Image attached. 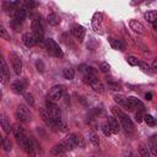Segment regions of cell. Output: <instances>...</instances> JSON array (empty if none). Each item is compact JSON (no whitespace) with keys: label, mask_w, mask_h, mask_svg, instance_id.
<instances>
[{"label":"cell","mask_w":157,"mask_h":157,"mask_svg":"<svg viewBox=\"0 0 157 157\" xmlns=\"http://www.w3.org/2000/svg\"><path fill=\"white\" fill-rule=\"evenodd\" d=\"M63 76H64L65 78H67V80H72V78L75 77V71H74V69H71V67L64 69V70H63Z\"/></svg>","instance_id":"obj_27"},{"label":"cell","mask_w":157,"mask_h":157,"mask_svg":"<svg viewBox=\"0 0 157 157\" xmlns=\"http://www.w3.org/2000/svg\"><path fill=\"white\" fill-rule=\"evenodd\" d=\"M1 97H2V92H1V90H0V99H1Z\"/></svg>","instance_id":"obj_47"},{"label":"cell","mask_w":157,"mask_h":157,"mask_svg":"<svg viewBox=\"0 0 157 157\" xmlns=\"http://www.w3.org/2000/svg\"><path fill=\"white\" fill-rule=\"evenodd\" d=\"M16 119L21 123H29L32 120V113L29 110V108L25 104H18L15 112Z\"/></svg>","instance_id":"obj_3"},{"label":"cell","mask_w":157,"mask_h":157,"mask_svg":"<svg viewBox=\"0 0 157 157\" xmlns=\"http://www.w3.org/2000/svg\"><path fill=\"white\" fill-rule=\"evenodd\" d=\"M10 78V71H9V66L5 61V59L2 58V55L0 54V82L6 85L9 82Z\"/></svg>","instance_id":"obj_7"},{"label":"cell","mask_w":157,"mask_h":157,"mask_svg":"<svg viewBox=\"0 0 157 157\" xmlns=\"http://www.w3.org/2000/svg\"><path fill=\"white\" fill-rule=\"evenodd\" d=\"M126 61H128V64L129 65H131V66H136L137 64H139V59L136 58V56H132V55H130V56H126Z\"/></svg>","instance_id":"obj_35"},{"label":"cell","mask_w":157,"mask_h":157,"mask_svg":"<svg viewBox=\"0 0 157 157\" xmlns=\"http://www.w3.org/2000/svg\"><path fill=\"white\" fill-rule=\"evenodd\" d=\"M129 26H130V28H131L135 33H139V34H145V33H146L145 26H144L141 22L136 21V20H130Z\"/></svg>","instance_id":"obj_14"},{"label":"cell","mask_w":157,"mask_h":157,"mask_svg":"<svg viewBox=\"0 0 157 157\" xmlns=\"http://www.w3.org/2000/svg\"><path fill=\"white\" fill-rule=\"evenodd\" d=\"M140 67H141V70L144 71V72H150V65L147 64V63H145V61H139V64H137Z\"/></svg>","instance_id":"obj_37"},{"label":"cell","mask_w":157,"mask_h":157,"mask_svg":"<svg viewBox=\"0 0 157 157\" xmlns=\"http://www.w3.org/2000/svg\"><path fill=\"white\" fill-rule=\"evenodd\" d=\"M36 67H37V70L39 72H43L44 71V64H43V61L42 60H37L36 61Z\"/></svg>","instance_id":"obj_40"},{"label":"cell","mask_w":157,"mask_h":157,"mask_svg":"<svg viewBox=\"0 0 157 157\" xmlns=\"http://www.w3.org/2000/svg\"><path fill=\"white\" fill-rule=\"evenodd\" d=\"M144 120H145V123H146L147 125H150V126H155V125H156V119H155L151 114H146V115L144 117Z\"/></svg>","instance_id":"obj_29"},{"label":"cell","mask_w":157,"mask_h":157,"mask_svg":"<svg viewBox=\"0 0 157 157\" xmlns=\"http://www.w3.org/2000/svg\"><path fill=\"white\" fill-rule=\"evenodd\" d=\"M11 88L15 93H23L25 88H26V83L22 81V80H17L15 82H12L11 85Z\"/></svg>","instance_id":"obj_19"},{"label":"cell","mask_w":157,"mask_h":157,"mask_svg":"<svg viewBox=\"0 0 157 157\" xmlns=\"http://www.w3.org/2000/svg\"><path fill=\"white\" fill-rule=\"evenodd\" d=\"M64 152H65V148L63 147L61 144H58V145H55V146L53 147V153H54V155H63Z\"/></svg>","instance_id":"obj_33"},{"label":"cell","mask_w":157,"mask_h":157,"mask_svg":"<svg viewBox=\"0 0 157 157\" xmlns=\"http://www.w3.org/2000/svg\"><path fill=\"white\" fill-rule=\"evenodd\" d=\"M101 126H102L101 129H102V131H103V134H104L105 136H108V137H109V136L112 135V131H110V128H109V124H108V121H105V123H103V124H102Z\"/></svg>","instance_id":"obj_31"},{"label":"cell","mask_w":157,"mask_h":157,"mask_svg":"<svg viewBox=\"0 0 157 157\" xmlns=\"http://www.w3.org/2000/svg\"><path fill=\"white\" fill-rule=\"evenodd\" d=\"M108 124H109V128H110L112 134H118L119 132V130H120V123H119V120L115 117L109 115L108 117Z\"/></svg>","instance_id":"obj_16"},{"label":"cell","mask_w":157,"mask_h":157,"mask_svg":"<svg viewBox=\"0 0 157 157\" xmlns=\"http://www.w3.org/2000/svg\"><path fill=\"white\" fill-rule=\"evenodd\" d=\"M145 18H146V21H148V22H153V21H156L157 20V12L155 11V10H151V11H147L146 13H145Z\"/></svg>","instance_id":"obj_26"},{"label":"cell","mask_w":157,"mask_h":157,"mask_svg":"<svg viewBox=\"0 0 157 157\" xmlns=\"http://www.w3.org/2000/svg\"><path fill=\"white\" fill-rule=\"evenodd\" d=\"M0 38H4V39H10V34H9V32H7V29L2 26V25H0Z\"/></svg>","instance_id":"obj_34"},{"label":"cell","mask_w":157,"mask_h":157,"mask_svg":"<svg viewBox=\"0 0 157 157\" xmlns=\"http://www.w3.org/2000/svg\"><path fill=\"white\" fill-rule=\"evenodd\" d=\"M141 1H142V0H134V1H132V4H140Z\"/></svg>","instance_id":"obj_45"},{"label":"cell","mask_w":157,"mask_h":157,"mask_svg":"<svg viewBox=\"0 0 157 157\" xmlns=\"http://www.w3.org/2000/svg\"><path fill=\"white\" fill-rule=\"evenodd\" d=\"M88 139L92 142V145H94V146H98L99 145V139H98V136L94 132H90L88 134Z\"/></svg>","instance_id":"obj_32"},{"label":"cell","mask_w":157,"mask_h":157,"mask_svg":"<svg viewBox=\"0 0 157 157\" xmlns=\"http://www.w3.org/2000/svg\"><path fill=\"white\" fill-rule=\"evenodd\" d=\"M63 147L65 148V151L67 150H72L75 147H83L85 146V142H83V139L76 134H69L61 142Z\"/></svg>","instance_id":"obj_1"},{"label":"cell","mask_w":157,"mask_h":157,"mask_svg":"<svg viewBox=\"0 0 157 157\" xmlns=\"http://www.w3.org/2000/svg\"><path fill=\"white\" fill-rule=\"evenodd\" d=\"M65 93V87L63 85H55L53 86L50 90H49V93H48V101H52V102H58L59 99L63 98Z\"/></svg>","instance_id":"obj_5"},{"label":"cell","mask_w":157,"mask_h":157,"mask_svg":"<svg viewBox=\"0 0 157 157\" xmlns=\"http://www.w3.org/2000/svg\"><path fill=\"white\" fill-rule=\"evenodd\" d=\"M0 140H1V136H0Z\"/></svg>","instance_id":"obj_48"},{"label":"cell","mask_w":157,"mask_h":157,"mask_svg":"<svg viewBox=\"0 0 157 157\" xmlns=\"http://www.w3.org/2000/svg\"><path fill=\"white\" fill-rule=\"evenodd\" d=\"M108 40H109V43H110L112 48L118 49V50H123V49H124V44H123L119 39H115V38H113V37H109V38H108Z\"/></svg>","instance_id":"obj_22"},{"label":"cell","mask_w":157,"mask_h":157,"mask_svg":"<svg viewBox=\"0 0 157 157\" xmlns=\"http://www.w3.org/2000/svg\"><path fill=\"white\" fill-rule=\"evenodd\" d=\"M71 33H72V36H74L75 38H77L78 40H82V39L85 38L86 31H85V28H83L82 26H80V25H74V26L71 27Z\"/></svg>","instance_id":"obj_15"},{"label":"cell","mask_w":157,"mask_h":157,"mask_svg":"<svg viewBox=\"0 0 157 157\" xmlns=\"http://www.w3.org/2000/svg\"><path fill=\"white\" fill-rule=\"evenodd\" d=\"M22 2H23V5H25L26 9H33V7H36L34 0H22Z\"/></svg>","instance_id":"obj_38"},{"label":"cell","mask_w":157,"mask_h":157,"mask_svg":"<svg viewBox=\"0 0 157 157\" xmlns=\"http://www.w3.org/2000/svg\"><path fill=\"white\" fill-rule=\"evenodd\" d=\"M39 115H40L42 120H43V121H44L47 125H50V126H56L55 121H54V120H53V118L50 117V114H49V112H48V109H47V108L40 107V108H39Z\"/></svg>","instance_id":"obj_13"},{"label":"cell","mask_w":157,"mask_h":157,"mask_svg":"<svg viewBox=\"0 0 157 157\" xmlns=\"http://www.w3.org/2000/svg\"><path fill=\"white\" fill-rule=\"evenodd\" d=\"M21 147H22V150L26 152V153H33L34 152V144H33V141L27 136L21 144Z\"/></svg>","instance_id":"obj_18"},{"label":"cell","mask_w":157,"mask_h":157,"mask_svg":"<svg viewBox=\"0 0 157 157\" xmlns=\"http://www.w3.org/2000/svg\"><path fill=\"white\" fill-rule=\"evenodd\" d=\"M156 67H157V60L155 59V60H153V63H152V66H151L152 71H156Z\"/></svg>","instance_id":"obj_43"},{"label":"cell","mask_w":157,"mask_h":157,"mask_svg":"<svg viewBox=\"0 0 157 157\" xmlns=\"http://www.w3.org/2000/svg\"><path fill=\"white\" fill-rule=\"evenodd\" d=\"M113 99H114V102H115V103H118L119 105H121V107H125V108H126V97H124L123 94H114Z\"/></svg>","instance_id":"obj_25"},{"label":"cell","mask_w":157,"mask_h":157,"mask_svg":"<svg viewBox=\"0 0 157 157\" xmlns=\"http://www.w3.org/2000/svg\"><path fill=\"white\" fill-rule=\"evenodd\" d=\"M12 132H13V136H15V139H16V141H17L18 144H21V142L27 137V135H26V132H25V129H23L20 124H15V125L12 126Z\"/></svg>","instance_id":"obj_12"},{"label":"cell","mask_w":157,"mask_h":157,"mask_svg":"<svg viewBox=\"0 0 157 157\" xmlns=\"http://www.w3.org/2000/svg\"><path fill=\"white\" fill-rule=\"evenodd\" d=\"M23 98H25V101H26V103H27L28 105H31V107L34 105V98H33L32 93H29V92L23 93Z\"/></svg>","instance_id":"obj_28"},{"label":"cell","mask_w":157,"mask_h":157,"mask_svg":"<svg viewBox=\"0 0 157 157\" xmlns=\"http://www.w3.org/2000/svg\"><path fill=\"white\" fill-rule=\"evenodd\" d=\"M47 21H48V23L50 26H56V25H59L60 18H59V16L56 13H49L48 17H47Z\"/></svg>","instance_id":"obj_23"},{"label":"cell","mask_w":157,"mask_h":157,"mask_svg":"<svg viewBox=\"0 0 157 157\" xmlns=\"http://www.w3.org/2000/svg\"><path fill=\"white\" fill-rule=\"evenodd\" d=\"M141 120H142V115H141V112L139 110V112L136 113V121H137V123H140Z\"/></svg>","instance_id":"obj_42"},{"label":"cell","mask_w":157,"mask_h":157,"mask_svg":"<svg viewBox=\"0 0 157 157\" xmlns=\"http://www.w3.org/2000/svg\"><path fill=\"white\" fill-rule=\"evenodd\" d=\"M85 80H86V82L90 85V87H91L94 92H98V93L104 92V86H103V83H102L93 74H87L86 77H85Z\"/></svg>","instance_id":"obj_4"},{"label":"cell","mask_w":157,"mask_h":157,"mask_svg":"<svg viewBox=\"0 0 157 157\" xmlns=\"http://www.w3.org/2000/svg\"><path fill=\"white\" fill-rule=\"evenodd\" d=\"M126 108H129V109L136 108V109H139L140 112H144V110H145L144 103H142L139 98H136V97H128V98H126Z\"/></svg>","instance_id":"obj_11"},{"label":"cell","mask_w":157,"mask_h":157,"mask_svg":"<svg viewBox=\"0 0 157 157\" xmlns=\"http://www.w3.org/2000/svg\"><path fill=\"white\" fill-rule=\"evenodd\" d=\"M31 28H32L33 34L36 36L37 42H42V37H43L44 29H43V25L40 23V21L39 20H33L32 23H31Z\"/></svg>","instance_id":"obj_10"},{"label":"cell","mask_w":157,"mask_h":157,"mask_svg":"<svg viewBox=\"0 0 157 157\" xmlns=\"http://www.w3.org/2000/svg\"><path fill=\"white\" fill-rule=\"evenodd\" d=\"M139 155H140V156H142V157H148V156H150L148 146L140 145V147H139Z\"/></svg>","instance_id":"obj_30"},{"label":"cell","mask_w":157,"mask_h":157,"mask_svg":"<svg viewBox=\"0 0 157 157\" xmlns=\"http://www.w3.org/2000/svg\"><path fill=\"white\" fill-rule=\"evenodd\" d=\"M152 27H153V28H156V27H157V23H156V21H153V22H152Z\"/></svg>","instance_id":"obj_46"},{"label":"cell","mask_w":157,"mask_h":157,"mask_svg":"<svg viewBox=\"0 0 157 157\" xmlns=\"http://www.w3.org/2000/svg\"><path fill=\"white\" fill-rule=\"evenodd\" d=\"M47 48H48V52H49L50 54H53L54 56L61 58V56L64 55V53H63L61 48L59 47V44H58L54 39H52V38L47 39Z\"/></svg>","instance_id":"obj_9"},{"label":"cell","mask_w":157,"mask_h":157,"mask_svg":"<svg viewBox=\"0 0 157 157\" xmlns=\"http://www.w3.org/2000/svg\"><path fill=\"white\" fill-rule=\"evenodd\" d=\"M112 112H113L114 115H117V117L119 118V123H120V125H121L126 131H131V130L134 129V123L131 121V119L129 118V115H126L120 108H118V107H113V108H112Z\"/></svg>","instance_id":"obj_2"},{"label":"cell","mask_w":157,"mask_h":157,"mask_svg":"<svg viewBox=\"0 0 157 157\" xmlns=\"http://www.w3.org/2000/svg\"><path fill=\"white\" fill-rule=\"evenodd\" d=\"M150 148H151V153L155 156L157 155V136L156 135H152L148 140V145H147Z\"/></svg>","instance_id":"obj_21"},{"label":"cell","mask_w":157,"mask_h":157,"mask_svg":"<svg viewBox=\"0 0 157 157\" xmlns=\"http://www.w3.org/2000/svg\"><path fill=\"white\" fill-rule=\"evenodd\" d=\"M107 82H108V86H109V88H112V90H120V87H119V85L117 83V82H114V81H112V80H108L107 78Z\"/></svg>","instance_id":"obj_39"},{"label":"cell","mask_w":157,"mask_h":157,"mask_svg":"<svg viewBox=\"0 0 157 157\" xmlns=\"http://www.w3.org/2000/svg\"><path fill=\"white\" fill-rule=\"evenodd\" d=\"M26 18V10L23 9H16L15 10V20L22 22Z\"/></svg>","instance_id":"obj_24"},{"label":"cell","mask_w":157,"mask_h":157,"mask_svg":"<svg viewBox=\"0 0 157 157\" xmlns=\"http://www.w3.org/2000/svg\"><path fill=\"white\" fill-rule=\"evenodd\" d=\"M145 98H146L147 101H151V99H152V93H151V92H147V93L145 94Z\"/></svg>","instance_id":"obj_44"},{"label":"cell","mask_w":157,"mask_h":157,"mask_svg":"<svg viewBox=\"0 0 157 157\" xmlns=\"http://www.w3.org/2000/svg\"><path fill=\"white\" fill-rule=\"evenodd\" d=\"M47 109L50 114V117L53 118V120L55 121V124H58L60 120H63V114H61V109L55 104V102L52 101H47Z\"/></svg>","instance_id":"obj_6"},{"label":"cell","mask_w":157,"mask_h":157,"mask_svg":"<svg viewBox=\"0 0 157 157\" xmlns=\"http://www.w3.org/2000/svg\"><path fill=\"white\" fill-rule=\"evenodd\" d=\"M10 59H11V65H12V69H13V72L20 76L21 72H22V60L20 58V55L15 52H12L10 54Z\"/></svg>","instance_id":"obj_8"},{"label":"cell","mask_w":157,"mask_h":157,"mask_svg":"<svg viewBox=\"0 0 157 157\" xmlns=\"http://www.w3.org/2000/svg\"><path fill=\"white\" fill-rule=\"evenodd\" d=\"M99 69H101V71H103V72H108L110 67H109L108 63H102V64H101V66H99Z\"/></svg>","instance_id":"obj_41"},{"label":"cell","mask_w":157,"mask_h":157,"mask_svg":"<svg viewBox=\"0 0 157 157\" xmlns=\"http://www.w3.org/2000/svg\"><path fill=\"white\" fill-rule=\"evenodd\" d=\"M22 42H23V44L26 45V47H28V48H31V47H33L36 43H37V39H36V36L33 34V33H23V36H22Z\"/></svg>","instance_id":"obj_17"},{"label":"cell","mask_w":157,"mask_h":157,"mask_svg":"<svg viewBox=\"0 0 157 157\" xmlns=\"http://www.w3.org/2000/svg\"><path fill=\"white\" fill-rule=\"evenodd\" d=\"M1 145H2V147H4L5 151H10L11 150V142L6 137H2L1 139Z\"/></svg>","instance_id":"obj_36"},{"label":"cell","mask_w":157,"mask_h":157,"mask_svg":"<svg viewBox=\"0 0 157 157\" xmlns=\"http://www.w3.org/2000/svg\"><path fill=\"white\" fill-rule=\"evenodd\" d=\"M0 126L2 128V130H4L5 134H10V131L12 130V128H11L7 118L4 114H0Z\"/></svg>","instance_id":"obj_20"}]
</instances>
